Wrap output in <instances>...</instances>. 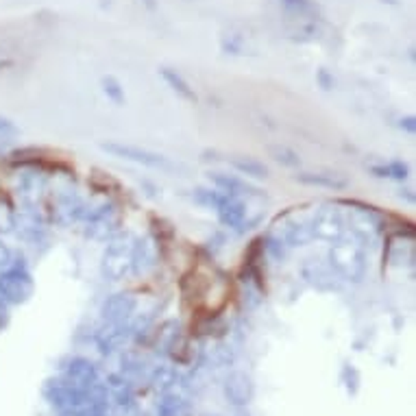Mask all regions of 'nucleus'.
Instances as JSON below:
<instances>
[{
  "label": "nucleus",
  "mask_w": 416,
  "mask_h": 416,
  "mask_svg": "<svg viewBox=\"0 0 416 416\" xmlns=\"http://www.w3.org/2000/svg\"><path fill=\"white\" fill-rule=\"evenodd\" d=\"M330 266L346 281H360L366 275V251L351 233H344L340 240L332 242Z\"/></svg>",
  "instance_id": "f257e3e1"
},
{
  "label": "nucleus",
  "mask_w": 416,
  "mask_h": 416,
  "mask_svg": "<svg viewBox=\"0 0 416 416\" xmlns=\"http://www.w3.org/2000/svg\"><path fill=\"white\" fill-rule=\"evenodd\" d=\"M100 148H103L105 152H112L114 157H120V160H126V162H134V164H140V166H146V168H152V170H162V172H174V170H179V164L170 162L166 155H162V152L148 150V148H140V146H134V144L103 142Z\"/></svg>",
  "instance_id": "f03ea898"
},
{
  "label": "nucleus",
  "mask_w": 416,
  "mask_h": 416,
  "mask_svg": "<svg viewBox=\"0 0 416 416\" xmlns=\"http://www.w3.org/2000/svg\"><path fill=\"white\" fill-rule=\"evenodd\" d=\"M134 245L131 235H120L112 240L103 255V275L109 281H120L129 271H134Z\"/></svg>",
  "instance_id": "7ed1b4c3"
},
{
  "label": "nucleus",
  "mask_w": 416,
  "mask_h": 416,
  "mask_svg": "<svg viewBox=\"0 0 416 416\" xmlns=\"http://www.w3.org/2000/svg\"><path fill=\"white\" fill-rule=\"evenodd\" d=\"M35 290L31 273L25 264H11L0 271V299L5 303H25Z\"/></svg>",
  "instance_id": "20e7f679"
},
{
  "label": "nucleus",
  "mask_w": 416,
  "mask_h": 416,
  "mask_svg": "<svg viewBox=\"0 0 416 416\" xmlns=\"http://www.w3.org/2000/svg\"><path fill=\"white\" fill-rule=\"evenodd\" d=\"M344 221H346V231L351 233L362 247L375 245L377 238L384 231V225L373 207L351 209L349 216H344Z\"/></svg>",
  "instance_id": "39448f33"
},
{
  "label": "nucleus",
  "mask_w": 416,
  "mask_h": 416,
  "mask_svg": "<svg viewBox=\"0 0 416 416\" xmlns=\"http://www.w3.org/2000/svg\"><path fill=\"white\" fill-rule=\"evenodd\" d=\"M281 221V227H275L271 235L279 238L286 247H305L314 240L312 231V216L305 214H286Z\"/></svg>",
  "instance_id": "423d86ee"
},
{
  "label": "nucleus",
  "mask_w": 416,
  "mask_h": 416,
  "mask_svg": "<svg viewBox=\"0 0 416 416\" xmlns=\"http://www.w3.org/2000/svg\"><path fill=\"white\" fill-rule=\"evenodd\" d=\"M312 231L316 240L323 242H336L346 233L344 214L336 205H323L312 214Z\"/></svg>",
  "instance_id": "0eeeda50"
},
{
  "label": "nucleus",
  "mask_w": 416,
  "mask_h": 416,
  "mask_svg": "<svg viewBox=\"0 0 416 416\" xmlns=\"http://www.w3.org/2000/svg\"><path fill=\"white\" fill-rule=\"evenodd\" d=\"M386 261L390 266H412L414 264V231H403L388 238L386 245Z\"/></svg>",
  "instance_id": "6e6552de"
},
{
  "label": "nucleus",
  "mask_w": 416,
  "mask_h": 416,
  "mask_svg": "<svg viewBox=\"0 0 416 416\" xmlns=\"http://www.w3.org/2000/svg\"><path fill=\"white\" fill-rule=\"evenodd\" d=\"M87 235L92 238H107V233L112 231L118 223V214L114 209V205H100L94 212H87Z\"/></svg>",
  "instance_id": "1a4fd4ad"
},
{
  "label": "nucleus",
  "mask_w": 416,
  "mask_h": 416,
  "mask_svg": "<svg viewBox=\"0 0 416 416\" xmlns=\"http://www.w3.org/2000/svg\"><path fill=\"white\" fill-rule=\"evenodd\" d=\"M297 181L303 186H314L325 190H344L349 188V179L340 172H299Z\"/></svg>",
  "instance_id": "9d476101"
},
{
  "label": "nucleus",
  "mask_w": 416,
  "mask_h": 416,
  "mask_svg": "<svg viewBox=\"0 0 416 416\" xmlns=\"http://www.w3.org/2000/svg\"><path fill=\"white\" fill-rule=\"evenodd\" d=\"M160 74L162 79L166 81V85L170 87V90L177 94L179 98L188 100V103H196L199 100V96H196L194 92V87L188 83V79L179 72V70H174V68H168V65H162L160 68Z\"/></svg>",
  "instance_id": "9b49d317"
},
{
  "label": "nucleus",
  "mask_w": 416,
  "mask_h": 416,
  "mask_svg": "<svg viewBox=\"0 0 416 416\" xmlns=\"http://www.w3.org/2000/svg\"><path fill=\"white\" fill-rule=\"evenodd\" d=\"M229 164L240 172V174H247V177H255V179H266L268 177V168L261 164L255 157L249 155H235L229 157Z\"/></svg>",
  "instance_id": "f8f14e48"
},
{
  "label": "nucleus",
  "mask_w": 416,
  "mask_h": 416,
  "mask_svg": "<svg viewBox=\"0 0 416 416\" xmlns=\"http://www.w3.org/2000/svg\"><path fill=\"white\" fill-rule=\"evenodd\" d=\"M334 277H336V273H334L332 266H320V264L305 266V279L320 290H332L334 288Z\"/></svg>",
  "instance_id": "ddd939ff"
},
{
  "label": "nucleus",
  "mask_w": 416,
  "mask_h": 416,
  "mask_svg": "<svg viewBox=\"0 0 416 416\" xmlns=\"http://www.w3.org/2000/svg\"><path fill=\"white\" fill-rule=\"evenodd\" d=\"M266 150H268V157H273V162H277L281 166H286V168L301 166V155L286 144H271V146H266Z\"/></svg>",
  "instance_id": "4468645a"
},
{
  "label": "nucleus",
  "mask_w": 416,
  "mask_h": 416,
  "mask_svg": "<svg viewBox=\"0 0 416 416\" xmlns=\"http://www.w3.org/2000/svg\"><path fill=\"white\" fill-rule=\"evenodd\" d=\"M134 308H136V301L131 299V294H116L114 299H109V303H105V316L118 320L131 314Z\"/></svg>",
  "instance_id": "2eb2a0df"
},
{
  "label": "nucleus",
  "mask_w": 416,
  "mask_h": 416,
  "mask_svg": "<svg viewBox=\"0 0 416 416\" xmlns=\"http://www.w3.org/2000/svg\"><path fill=\"white\" fill-rule=\"evenodd\" d=\"M370 172H373L375 177H386V179L403 181V179H408L410 168H408V164H403V162H388V164H375V166H370Z\"/></svg>",
  "instance_id": "dca6fc26"
},
{
  "label": "nucleus",
  "mask_w": 416,
  "mask_h": 416,
  "mask_svg": "<svg viewBox=\"0 0 416 416\" xmlns=\"http://www.w3.org/2000/svg\"><path fill=\"white\" fill-rule=\"evenodd\" d=\"M281 7L292 18H308L318 11L312 0H281Z\"/></svg>",
  "instance_id": "f3484780"
},
{
  "label": "nucleus",
  "mask_w": 416,
  "mask_h": 416,
  "mask_svg": "<svg viewBox=\"0 0 416 416\" xmlns=\"http://www.w3.org/2000/svg\"><path fill=\"white\" fill-rule=\"evenodd\" d=\"M15 209L5 194H0V233H9L15 229Z\"/></svg>",
  "instance_id": "a211bd4d"
},
{
  "label": "nucleus",
  "mask_w": 416,
  "mask_h": 416,
  "mask_svg": "<svg viewBox=\"0 0 416 416\" xmlns=\"http://www.w3.org/2000/svg\"><path fill=\"white\" fill-rule=\"evenodd\" d=\"M100 85H103V92H105V96H107L109 100L116 103V105H124V100H126V96H124V87L120 85V81H118L116 77H112V74L103 77V79H100Z\"/></svg>",
  "instance_id": "6ab92c4d"
},
{
  "label": "nucleus",
  "mask_w": 416,
  "mask_h": 416,
  "mask_svg": "<svg viewBox=\"0 0 416 416\" xmlns=\"http://www.w3.org/2000/svg\"><path fill=\"white\" fill-rule=\"evenodd\" d=\"M13 136H18V126L9 120V118H5V116H0V138H13Z\"/></svg>",
  "instance_id": "aec40b11"
},
{
  "label": "nucleus",
  "mask_w": 416,
  "mask_h": 416,
  "mask_svg": "<svg viewBox=\"0 0 416 416\" xmlns=\"http://www.w3.org/2000/svg\"><path fill=\"white\" fill-rule=\"evenodd\" d=\"M316 81H318V85L323 87V90H332V87L336 85V81H334V77L327 72L325 68H320L318 72H316Z\"/></svg>",
  "instance_id": "412c9836"
},
{
  "label": "nucleus",
  "mask_w": 416,
  "mask_h": 416,
  "mask_svg": "<svg viewBox=\"0 0 416 416\" xmlns=\"http://www.w3.org/2000/svg\"><path fill=\"white\" fill-rule=\"evenodd\" d=\"M13 261V255H11V249L0 240V271H5L9 264Z\"/></svg>",
  "instance_id": "4be33fe9"
},
{
  "label": "nucleus",
  "mask_w": 416,
  "mask_h": 416,
  "mask_svg": "<svg viewBox=\"0 0 416 416\" xmlns=\"http://www.w3.org/2000/svg\"><path fill=\"white\" fill-rule=\"evenodd\" d=\"M403 126H405V129L410 131V134H414V131H416L414 118H412V116H410V118H403V120H401V129H403Z\"/></svg>",
  "instance_id": "5701e85b"
},
{
  "label": "nucleus",
  "mask_w": 416,
  "mask_h": 416,
  "mask_svg": "<svg viewBox=\"0 0 416 416\" xmlns=\"http://www.w3.org/2000/svg\"><path fill=\"white\" fill-rule=\"evenodd\" d=\"M9 65H11V61H9V59H3V57H0V72H3L5 68H9Z\"/></svg>",
  "instance_id": "b1692460"
},
{
  "label": "nucleus",
  "mask_w": 416,
  "mask_h": 416,
  "mask_svg": "<svg viewBox=\"0 0 416 416\" xmlns=\"http://www.w3.org/2000/svg\"><path fill=\"white\" fill-rule=\"evenodd\" d=\"M5 305H7V303H5L3 299H0V316H3V314H5Z\"/></svg>",
  "instance_id": "393cba45"
}]
</instances>
